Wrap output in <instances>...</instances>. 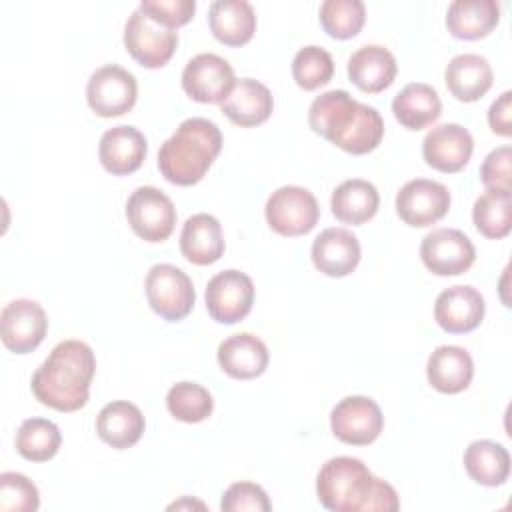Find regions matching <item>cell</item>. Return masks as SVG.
Segmentation results:
<instances>
[{
  "label": "cell",
  "instance_id": "obj_23",
  "mask_svg": "<svg viewBox=\"0 0 512 512\" xmlns=\"http://www.w3.org/2000/svg\"><path fill=\"white\" fill-rule=\"evenodd\" d=\"M426 376L434 390L442 394H458L466 390L474 376V362L466 348L444 344L438 346L426 362Z\"/></svg>",
  "mask_w": 512,
  "mask_h": 512
},
{
  "label": "cell",
  "instance_id": "obj_2",
  "mask_svg": "<svg viewBox=\"0 0 512 512\" xmlns=\"http://www.w3.org/2000/svg\"><path fill=\"white\" fill-rule=\"evenodd\" d=\"M96 372L92 348L82 340H62L36 368L30 380L32 394L58 412L80 410L90 396Z\"/></svg>",
  "mask_w": 512,
  "mask_h": 512
},
{
  "label": "cell",
  "instance_id": "obj_4",
  "mask_svg": "<svg viewBox=\"0 0 512 512\" xmlns=\"http://www.w3.org/2000/svg\"><path fill=\"white\" fill-rule=\"evenodd\" d=\"M222 148V132L208 118H186L158 150L162 176L178 186H192L204 178Z\"/></svg>",
  "mask_w": 512,
  "mask_h": 512
},
{
  "label": "cell",
  "instance_id": "obj_30",
  "mask_svg": "<svg viewBox=\"0 0 512 512\" xmlns=\"http://www.w3.org/2000/svg\"><path fill=\"white\" fill-rule=\"evenodd\" d=\"M380 196L372 182L350 178L338 184L330 198L332 214L346 224H364L378 212Z\"/></svg>",
  "mask_w": 512,
  "mask_h": 512
},
{
  "label": "cell",
  "instance_id": "obj_42",
  "mask_svg": "<svg viewBox=\"0 0 512 512\" xmlns=\"http://www.w3.org/2000/svg\"><path fill=\"white\" fill-rule=\"evenodd\" d=\"M182 506H200V508H204V504H202V502H190V500H180V502H174V504H170V510H172V508H182Z\"/></svg>",
  "mask_w": 512,
  "mask_h": 512
},
{
  "label": "cell",
  "instance_id": "obj_35",
  "mask_svg": "<svg viewBox=\"0 0 512 512\" xmlns=\"http://www.w3.org/2000/svg\"><path fill=\"white\" fill-rule=\"evenodd\" d=\"M322 28L338 40L356 36L366 20V8L362 0H324L320 4Z\"/></svg>",
  "mask_w": 512,
  "mask_h": 512
},
{
  "label": "cell",
  "instance_id": "obj_21",
  "mask_svg": "<svg viewBox=\"0 0 512 512\" xmlns=\"http://www.w3.org/2000/svg\"><path fill=\"white\" fill-rule=\"evenodd\" d=\"M398 66L394 54L380 44L360 46L348 58V78L362 92L378 94L396 78Z\"/></svg>",
  "mask_w": 512,
  "mask_h": 512
},
{
  "label": "cell",
  "instance_id": "obj_18",
  "mask_svg": "<svg viewBox=\"0 0 512 512\" xmlns=\"http://www.w3.org/2000/svg\"><path fill=\"white\" fill-rule=\"evenodd\" d=\"M148 152V144L144 134L128 124L108 128L98 146V158L110 174L124 176L136 172Z\"/></svg>",
  "mask_w": 512,
  "mask_h": 512
},
{
  "label": "cell",
  "instance_id": "obj_27",
  "mask_svg": "<svg viewBox=\"0 0 512 512\" xmlns=\"http://www.w3.org/2000/svg\"><path fill=\"white\" fill-rule=\"evenodd\" d=\"M208 24L222 44L242 46L256 32V12L246 0H216L208 8Z\"/></svg>",
  "mask_w": 512,
  "mask_h": 512
},
{
  "label": "cell",
  "instance_id": "obj_22",
  "mask_svg": "<svg viewBox=\"0 0 512 512\" xmlns=\"http://www.w3.org/2000/svg\"><path fill=\"white\" fill-rule=\"evenodd\" d=\"M218 364L228 376L250 380L266 370L268 348L256 334L238 332L220 342Z\"/></svg>",
  "mask_w": 512,
  "mask_h": 512
},
{
  "label": "cell",
  "instance_id": "obj_32",
  "mask_svg": "<svg viewBox=\"0 0 512 512\" xmlns=\"http://www.w3.org/2000/svg\"><path fill=\"white\" fill-rule=\"evenodd\" d=\"M472 220L480 234L498 240L510 234L512 228V194L510 190H486L476 198Z\"/></svg>",
  "mask_w": 512,
  "mask_h": 512
},
{
  "label": "cell",
  "instance_id": "obj_19",
  "mask_svg": "<svg viewBox=\"0 0 512 512\" xmlns=\"http://www.w3.org/2000/svg\"><path fill=\"white\" fill-rule=\"evenodd\" d=\"M360 242L346 228H326L312 242L314 266L332 278L348 276L360 262Z\"/></svg>",
  "mask_w": 512,
  "mask_h": 512
},
{
  "label": "cell",
  "instance_id": "obj_29",
  "mask_svg": "<svg viewBox=\"0 0 512 512\" xmlns=\"http://www.w3.org/2000/svg\"><path fill=\"white\" fill-rule=\"evenodd\" d=\"M394 118L408 130H422L442 114L438 92L426 82L406 84L392 100Z\"/></svg>",
  "mask_w": 512,
  "mask_h": 512
},
{
  "label": "cell",
  "instance_id": "obj_12",
  "mask_svg": "<svg viewBox=\"0 0 512 512\" xmlns=\"http://www.w3.org/2000/svg\"><path fill=\"white\" fill-rule=\"evenodd\" d=\"M450 200V192L442 182L414 178L398 190L396 212L408 226L426 228L446 216Z\"/></svg>",
  "mask_w": 512,
  "mask_h": 512
},
{
  "label": "cell",
  "instance_id": "obj_36",
  "mask_svg": "<svg viewBox=\"0 0 512 512\" xmlns=\"http://www.w3.org/2000/svg\"><path fill=\"white\" fill-rule=\"evenodd\" d=\"M334 74V60L328 50L320 46H304L294 54L292 76L304 90H316L330 82Z\"/></svg>",
  "mask_w": 512,
  "mask_h": 512
},
{
  "label": "cell",
  "instance_id": "obj_20",
  "mask_svg": "<svg viewBox=\"0 0 512 512\" xmlns=\"http://www.w3.org/2000/svg\"><path fill=\"white\" fill-rule=\"evenodd\" d=\"M220 110L230 122L242 128H252L270 118L274 98L262 82L254 78H240L234 82L230 94L220 102Z\"/></svg>",
  "mask_w": 512,
  "mask_h": 512
},
{
  "label": "cell",
  "instance_id": "obj_33",
  "mask_svg": "<svg viewBox=\"0 0 512 512\" xmlns=\"http://www.w3.org/2000/svg\"><path fill=\"white\" fill-rule=\"evenodd\" d=\"M62 444L58 426L48 418H28L16 432V450L30 462H46L56 456Z\"/></svg>",
  "mask_w": 512,
  "mask_h": 512
},
{
  "label": "cell",
  "instance_id": "obj_31",
  "mask_svg": "<svg viewBox=\"0 0 512 512\" xmlns=\"http://www.w3.org/2000/svg\"><path fill=\"white\" fill-rule=\"evenodd\" d=\"M464 468L474 482L494 488L510 476V454L498 442L474 440L464 450Z\"/></svg>",
  "mask_w": 512,
  "mask_h": 512
},
{
  "label": "cell",
  "instance_id": "obj_40",
  "mask_svg": "<svg viewBox=\"0 0 512 512\" xmlns=\"http://www.w3.org/2000/svg\"><path fill=\"white\" fill-rule=\"evenodd\" d=\"M510 146L494 148L480 166V180L486 190H510Z\"/></svg>",
  "mask_w": 512,
  "mask_h": 512
},
{
  "label": "cell",
  "instance_id": "obj_25",
  "mask_svg": "<svg viewBox=\"0 0 512 512\" xmlns=\"http://www.w3.org/2000/svg\"><path fill=\"white\" fill-rule=\"evenodd\" d=\"M182 256L198 266H208L224 254V236L220 222L206 212L192 214L180 232Z\"/></svg>",
  "mask_w": 512,
  "mask_h": 512
},
{
  "label": "cell",
  "instance_id": "obj_11",
  "mask_svg": "<svg viewBox=\"0 0 512 512\" xmlns=\"http://www.w3.org/2000/svg\"><path fill=\"white\" fill-rule=\"evenodd\" d=\"M208 314L220 324H236L248 316L254 304L252 278L240 270H222L206 286Z\"/></svg>",
  "mask_w": 512,
  "mask_h": 512
},
{
  "label": "cell",
  "instance_id": "obj_14",
  "mask_svg": "<svg viewBox=\"0 0 512 512\" xmlns=\"http://www.w3.org/2000/svg\"><path fill=\"white\" fill-rule=\"evenodd\" d=\"M420 258L436 276H456L466 272L476 258L472 240L456 228H436L422 238Z\"/></svg>",
  "mask_w": 512,
  "mask_h": 512
},
{
  "label": "cell",
  "instance_id": "obj_6",
  "mask_svg": "<svg viewBox=\"0 0 512 512\" xmlns=\"http://www.w3.org/2000/svg\"><path fill=\"white\" fill-rule=\"evenodd\" d=\"M124 46L146 68H162L178 46V32L136 8L124 24Z\"/></svg>",
  "mask_w": 512,
  "mask_h": 512
},
{
  "label": "cell",
  "instance_id": "obj_26",
  "mask_svg": "<svg viewBox=\"0 0 512 512\" xmlns=\"http://www.w3.org/2000/svg\"><path fill=\"white\" fill-rule=\"evenodd\" d=\"M494 74L490 62L480 54H458L454 56L446 70L444 82L450 94L460 102L480 100L492 86Z\"/></svg>",
  "mask_w": 512,
  "mask_h": 512
},
{
  "label": "cell",
  "instance_id": "obj_3",
  "mask_svg": "<svg viewBox=\"0 0 512 512\" xmlns=\"http://www.w3.org/2000/svg\"><path fill=\"white\" fill-rule=\"evenodd\" d=\"M310 128L350 154L372 152L384 136V120L374 106L354 100L346 90L316 96L308 110Z\"/></svg>",
  "mask_w": 512,
  "mask_h": 512
},
{
  "label": "cell",
  "instance_id": "obj_13",
  "mask_svg": "<svg viewBox=\"0 0 512 512\" xmlns=\"http://www.w3.org/2000/svg\"><path fill=\"white\" fill-rule=\"evenodd\" d=\"M234 68L218 54L202 52L188 60L182 70L184 92L202 104L222 102L234 86Z\"/></svg>",
  "mask_w": 512,
  "mask_h": 512
},
{
  "label": "cell",
  "instance_id": "obj_38",
  "mask_svg": "<svg viewBox=\"0 0 512 512\" xmlns=\"http://www.w3.org/2000/svg\"><path fill=\"white\" fill-rule=\"evenodd\" d=\"M220 508L224 512H242V510L268 512L272 504L262 486L254 482H234L222 494Z\"/></svg>",
  "mask_w": 512,
  "mask_h": 512
},
{
  "label": "cell",
  "instance_id": "obj_39",
  "mask_svg": "<svg viewBox=\"0 0 512 512\" xmlns=\"http://www.w3.org/2000/svg\"><path fill=\"white\" fill-rule=\"evenodd\" d=\"M140 10H144L154 20L162 22L168 28H178L186 24L196 10L194 0H142Z\"/></svg>",
  "mask_w": 512,
  "mask_h": 512
},
{
  "label": "cell",
  "instance_id": "obj_9",
  "mask_svg": "<svg viewBox=\"0 0 512 512\" xmlns=\"http://www.w3.org/2000/svg\"><path fill=\"white\" fill-rule=\"evenodd\" d=\"M138 98L134 74L118 64H104L92 72L86 84L88 106L102 118L122 116L132 110Z\"/></svg>",
  "mask_w": 512,
  "mask_h": 512
},
{
  "label": "cell",
  "instance_id": "obj_7",
  "mask_svg": "<svg viewBox=\"0 0 512 512\" xmlns=\"http://www.w3.org/2000/svg\"><path fill=\"white\" fill-rule=\"evenodd\" d=\"M264 214L268 226L276 234L302 236L316 226L320 218V206L308 188L280 186L268 196Z\"/></svg>",
  "mask_w": 512,
  "mask_h": 512
},
{
  "label": "cell",
  "instance_id": "obj_16",
  "mask_svg": "<svg viewBox=\"0 0 512 512\" xmlns=\"http://www.w3.org/2000/svg\"><path fill=\"white\" fill-rule=\"evenodd\" d=\"M474 152L472 134L460 124L434 126L422 140V156L438 172H460Z\"/></svg>",
  "mask_w": 512,
  "mask_h": 512
},
{
  "label": "cell",
  "instance_id": "obj_24",
  "mask_svg": "<svg viewBox=\"0 0 512 512\" xmlns=\"http://www.w3.org/2000/svg\"><path fill=\"white\" fill-rule=\"evenodd\" d=\"M146 428L144 414L128 400L108 402L96 416V432L102 442L116 450L134 446Z\"/></svg>",
  "mask_w": 512,
  "mask_h": 512
},
{
  "label": "cell",
  "instance_id": "obj_17",
  "mask_svg": "<svg viewBox=\"0 0 512 512\" xmlns=\"http://www.w3.org/2000/svg\"><path fill=\"white\" fill-rule=\"evenodd\" d=\"M484 296L468 284L442 290L434 302V320L450 334H464L480 326L484 318Z\"/></svg>",
  "mask_w": 512,
  "mask_h": 512
},
{
  "label": "cell",
  "instance_id": "obj_8",
  "mask_svg": "<svg viewBox=\"0 0 512 512\" xmlns=\"http://www.w3.org/2000/svg\"><path fill=\"white\" fill-rule=\"evenodd\" d=\"M126 220L146 242L166 240L176 226V208L160 188L140 186L126 202Z\"/></svg>",
  "mask_w": 512,
  "mask_h": 512
},
{
  "label": "cell",
  "instance_id": "obj_34",
  "mask_svg": "<svg viewBox=\"0 0 512 512\" xmlns=\"http://www.w3.org/2000/svg\"><path fill=\"white\" fill-rule=\"evenodd\" d=\"M166 408L176 420L196 424L212 414L214 400L204 386L196 382H178L166 394Z\"/></svg>",
  "mask_w": 512,
  "mask_h": 512
},
{
  "label": "cell",
  "instance_id": "obj_1",
  "mask_svg": "<svg viewBox=\"0 0 512 512\" xmlns=\"http://www.w3.org/2000/svg\"><path fill=\"white\" fill-rule=\"evenodd\" d=\"M316 494L320 504L332 512H394L400 508L396 490L352 456H336L322 464Z\"/></svg>",
  "mask_w": 512,
  "mask_h": 512
},
{
  "label": "cell",
  "instance_id": "obj_28",
  "mask_svg": "<svg viewBox=\"0 0 512 512\" xmlns=\"http://www.w3.org/2000/svg\"><path fill=\"white\" fill-rule=\"evenodd\" d=\"M498 20L500 4L496 0H454L446 10V28L460 40L484 38Z\"/></svg>",
  "mask_w": 512,
  "mask_h": 512
},
{
  "label": "cell",
  "instance_id": "obj_41",
  "mask_svg": "<svg viewBox=\"0 0 512 512\" xmlns=\"http://www.w3.org/2000/svg\"><path fill=\"white\" fill-rule=\"evenodd\" d=\"M488 124L494 134L510 136L512 134V92L506 90L490 104Z\"/></svg>",
  "mask_w": 512,
  "mask_h": 512
},
{
  "label": "cell",
  "instance_id": "obj_10",
  "mask_svg": "<svg viewBox=\"0 0 512 512\" xmlns=\"http://www.w3.org/2000/svg\"><path fill=\"white\" fill-rule=\"evenodd\" d=\"M330 428L340 442L366 446L380 436L384 428V416L372 398L346 396L332 408Z\"/></svg>",
  "mask_w": 512,
  "mask_h": 512
},
{
  "label": "cell",
  "instance_id": "obj_15",
  "mask_svg": "<svg viewBox=\"0 0 512 512\" xmlns=\"http://www.w3.org/2000/svg\"><path fill=\"white\" fill-rule=\"evenodd\" d=\"M46 332L48 316L36 300L18 298L2 308L0 336L8 350L28 354L42 344Z\"/></svg>",
  "mask_w": 512,
  "mask_h": 512
},
{
  "label": "cell",
  "instance_id": "obj_5",
  "mask_svg": "<svg viewBox=\"0 0 512 512\" xmlns=\"http://www.w3.org/2000/svg\"><path fill=\"white\" fill-rule=\"evenodd\" d=\"M144 288L150 308L168 322L186 318L194 308V284L188 274L174 264H154L146 274Z\"/></svg>",
  "mask_w": 512,
  "mask_h": 512
},
{
  "label": "cell",
  "instance_id": "obj_37",
  "mask_svg": "<svg viewBox=\"0 0 512 512\" xmlns=\"http://www.w3.org/2000/svg\"><path fill=\"white\" fill-rule=\"evenodd\" d=\"M40 506V494L32 480L18 472L0 474V510L34 512Z\"/></svg>",
  "mask_w": 512,
  "mask_h": 512
}]
</instances>
